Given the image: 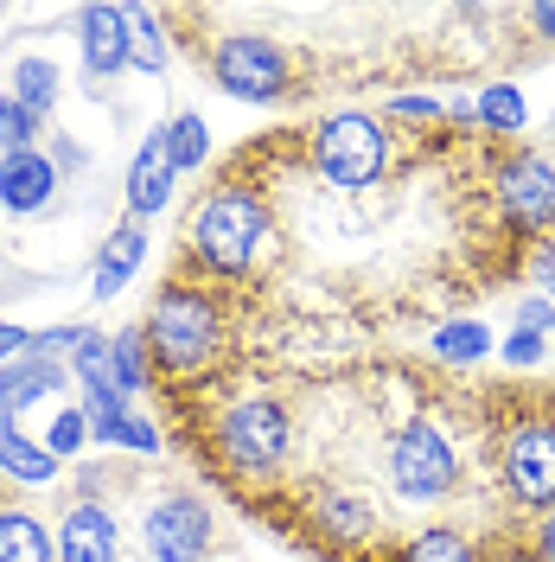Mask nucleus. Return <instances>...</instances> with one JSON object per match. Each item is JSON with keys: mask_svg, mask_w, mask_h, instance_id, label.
<instances>
[{"mask_svg": "<svg viewBox=\"0 0 555 562\" xmlns=\"http://www.w3.org/2000/svg\"><path fill=\"white\" fill-rule=\"evenodd\" d=\"M147 346L167 371H205L217 346H224V319L199 288H167L147 314Z\"/></svg>", "mask_w": 555, "mask_h": 562, "instance_id": "f257e3e1", "label": "nucleus"}, {"mask_svg": "<svg viewBox=\"0 0 555 562\" xmlns=\"http://www.w3.org/2000/svg\"><path fill=\"white\" fill-rule=\"evenodd\" d=\"M262 237H269V211L243 186L211 192L205 211L192 217V249L205 256L211 269H224V276H243L256 262V249H262Z\"/></svg>", "mask_w": 555, "mask_h": 562, "instance_id": "f03ea898", "label": "nucleus"}, {"mask_svg": "<svg viewBox=\"0 0 555 562\" xmlns=\"http://www.w3.org/2000/svg\"><path fill=\"white\" fill-rule=\"evenodd\" d=\"M313 160H319V173L332 179V186H346V192H364V186H377L383 167H389V140L371 115H326L319 122V135H313Z\"/></svg>", "mask_w": 555, "mask_h": 562, "instance_id": "7ed1b4c3", "label": "nucleus"}, {"mask_svg": "<svg viewBox=\"0 0 555 562\" xmlns=\"http://www.w3.org/2000/svg\"><path fill=\"white\" fill-rule=\"evenodd\" d=\"M217 448L237 473H269L281 454H287V409L275 396H243L230 403L224 422H217Z\"/></svg>", "mask_w": 555, "mask_h": 562, "instance_id": "20e7f679", "label": "nucleus"}, {"mask_svg": "<svg viewBox=\"0 0 555 562\" xmlns=\"http://www.w3.org/2000/svg\"><path fill=\"white\" fill-rule=\"evenodd\" d=\"M389 480H396L403 498H441V492H453L460 460H453L448 435L434 422H409L396 435V448H389Z\"/></svg>", "mask_w": 555, "mask_h": 562, "instance_id": "39448f33", "label": "nucleus"}, {"mask_svg": "<svg viewBox=\"0 0 555 562\" xmlns=\"http://www.w3.org/2000/svg\"><path fill=\"white\" fill-rule=\"evenodd\" d=\"M211 77H217L224 97L275 103L281 90H287V58H281V45H269V38H224L211 52Z\"/></svg>", "mask_w": 555, "mask_h": 562, "instance_id": "423d86ee", "label": "nucleus"}, {"mask_svg": "<svg viewBox=\"0 0 555 562\" xmlns=\"http://www.w3.org/2000/svg\"><path fill=\"white\" fill-rule=\"evenodd\" d=\"M505 480L523 505H555V422H523L505 441Z\"/></svg>", "mask_w": 555, "mask_h": 562, "instance_id": "0eeeda50", "label": "nucleus"}, {"mask_svg": "<svg viewBox=\"0 0 555 562\" xmlns=\"http://www.w3.org/2000/svg\"><path fill=\"white\" fill-rule=\"evenodd\" d=\"M140 537H147V557L154 562H199L211 543V512L199 498H160L147 512Z\"/></svg>", "mask_w": 555, "mask_h": 562, "instance_id": "6e6552de", "label": "nucleus"}, {"mask_svg": "<svg viewBox=\"0 0 555 562\" xmlns=\"http://www.w3.org/2000/svg\"><path fill=\"white\" fill-rule=\"evenodd\" d=\"M498 199L518 224H550L555 217V167L543 154H518L498 167Z\"/></svg>", "mask_w": 555, "mask_h": 562, "instance_id": "1a4fd4ad", "label": "nucleus"}, {"mask_svg": "<svg viewBox=\"0 0 555 562\" xmlns=\"http://www.w3.org/2000/svg\"><path fill=\"white\" fill-rule=\"evenodd\" d=\"M77 26H83V65H90V77H115V70L135 58L128 7H83Z\"/></svg>", "mask_w": 555, "mask_h": 562, "instance_id": "9d476101", "label": "nucleus"}, {"mask_svg": "<svg viewBox=\"0 0 555 562\" xmlns=\"http://www.w3.org/2000/svg\"><path fill=\"white\" fill-rule=\"evenodd\" d=\"M173 147H167V128H154V135L140 140L135 167H128V211L135 217H154V211L173 199Z\"/></svg>", "mask_w": 555, "mask_h": 562, "instance_id": "9b49d317", "label": "nucleus"}, {"mask_svg": "<svg viewBox=\"0 0 555 562\" xmlns=\"http://www.w3.org/2000/svg\"><path fill=\"white\" fill-rule=\"evenodd\" d=\"M52 192H58V167L38 147L0 154V205L7 211H38V205H52Z\"/></svg>", "mask_w": 555, "mask_h": 562, "instance_id": "f8f14e48", "label": "nucleus"}, {"mask_svg": "<svg viewBox=\"0 0 555 562\" xmlns=\"http://www.w3.org/2000/svg\"><path fill=\"white\" fill-rule=\"evenodd\" d=\"M122 537H115V518L103 505H70L65 530H58V557L65 562H115Z\"/></svg>", "mask_w": 555, "mask_h": 562, "instance_id": "ddd939ff", "label": "nucleus"}, {"mask_svg": "<svg viewBox=\"0 0 555 562\" xmlns=\"http://www.w3.org/2000/svg\"><path fill=\"white\" fill-rule=\"evenodd\" d=\"M140 262H147V231H140V224H122V231L103 244V256H97V276H90L97 301H109V294L140 269Z\"/></svg>", "mask_w": 555, "mask_h": 562, "instance_id": "4468645a", "label": "nucleus"}, {"mask_svg": "<svg viewBox=\"0 0 555 562\" xmlns=\"http://www.w3.org/2000/svg\"><path fill=\"white\" fill-rule=\"evenodd\" d=\"M0 467L20 480V486H45L58 473V454L52 448H33L20 428H13V409H0Z\"/></svg>", "mask_w": 555, "mask_h": 562, "instance_id": "2eb2a0df", "label": "nucleus"}, {"mask_svg": "<svg viewBox=\"0 0 555 562\" xmlns=\"http://www.w3.org/2000/svg\"><path fill=\"white\" fill-rule=\"evenodd\" d=\"M58 364L52 358H13V364H0V409H20V403H45L52 390H58Z\"/></svg>", "mask_w": 555, "mask_h": 562, "instance_id": "dca6fc26", "label": "nucleus"}, {"mask_svg": "<svg viewBox=\"0 0 555 562\" xmlns=\"http://www.w3.org/2000/svg\"><path fill=\"white\" fill-rule=\"evenodd\" d=\"M52 537L26 512H0V562H52Z\"/></svg>", "mask_w": 555, "mask_h": 562, "instance_id": "f3484780", "label": "nucleus"}, {"mask_svg": "<svg viewBox=\"0 0 555 562\" xmlns=\"http://www.w3.org/2000/svg\"><path fill=\"white\" fill-rule=\"evenodd\" d=\"M313 518L326 525V537L351 543V537H364V530H371V505H364V498H351V492H319Z\"/></svg>", "mask_w": 555, "mask_h": 562, "instance_id": "a211bd4d", "label": "nucleus"}, {"mask_svg": "<svg viewBox=\"0 0 555 562\" xmlns=\"http://www.w3.org/2000/svg\"><path fill=\"white\" fill-rule=\"evenodd\" d=\"M140 346H147V333L109 339V384L122 390V396H135V390L147 384V358H140Z\"/></svg>", "mask_w": 555, "mask_h": 562, "instance_id": "6ab92c4d", "label": "nucleus"}, {"mask_svg": "<svg viewBox=\"0 0 555 562\" xmlns=\"http://www.w3.org/2000/svg\"><path fill=\"white\" fill-rule=\"evenodd\" d=\"M167 147H173L179 173H192V167H205V154H211V128L199 115H173V122H167Z\"/></svg>", "mask_w": 555, "mask_h": 562, "instance_id": "aec40b11", "label": "nucleus"}, {"mask_svg": "<svg viewBox=\"0 0 555 562\" xmlns=\"http://www.w3.org/2000/svg\"><path fill=\"white\" fill-rule=\"evenodd\" d=\"M13 97L33 109V115H45L52 97H58V70L45 65V58H20V70H13Z\"/></svg>", "mask_w": 555, "mask_h": 562, "instance_id": "412c9836", "label": "nucleus"}, {"mask_svg": "<svg viewBox=\"0 0 555 562\" xmlns=\"http://www.w3.org/2000/svg\"><path fill=\"white\" fill-rule=\"evenodd\" d=\"M434 351L453 358V364H473L479 351H491V333L479 319H460V326H441V333H434Z\"/></svg>", "mask_w": 555, "mask_h": 562, "instance_id": "4be33fe9", "label": "nucleus"}, {"mask_svg": "<svg viewBox=\"0 0 555 562\" xmlns=\"http://www.w3.org/2000/svg\"><path fill=\"white\" fill-rule=\"evenodd\" d=\"M128 38H135V65H147V70L167 65V33H160V13L128 7Z\"/></svg>", "mask_w": 555, "mask_h": 562, "instance_id": "5701e85b", "label": "nucleus"}, {"mask_svg": "<svg viewBox=\"0 0 555 562\" xmlns=\"http://www.w3.org/2000/svg\"><path fill=\"white\" fill-rule=\"evenodd\" d=\"M403 562H479V557H473V543L453 537V530H421L416 543L403 550Z\"/></svg>", "mask_w": 555, "mask_h": 562, "instance_id": "b1692460", "label": "nucleus"}, {"mask_svg": "<svg viewBox=\"0 0 555 562\" xmlns=\"http://www.w3.org/2000/svg\"><path fill=\"white\" fill-rule=\"evenodd\" d=\"M479 122H486V128H505V135H511V128H523V97H518V83H491L486 97H479Z\"/></svg>", "mask_w": 555, "mask_h": 562, "instance_id": "393cba45", "label": "nucleus"}, {"mask_svg": "<svg viewBox=\"0 0 555 562\" xmlns=\"http://www.w3.org/2000/svg\"><path fill=\"white\" fill-rule=\"evenodd\" d=\"M33 135H38V115L20 97H0V147L7 154H20V147H33Z\"/></svg>", "mask_w": 555, "mask_h": 562, "instance_id": "a878e982", "label": "nucleus"}, {"mask_svg": "<svg viewBox=\"0 0 555 562\" xmlns=\"http://www.w3.org/2000/svg\"><path fill=\"white\" fill-rule=\"evenodd\" d=\"M83 435H90L83 409H65V416L52 422V454H77V448H83Z\"/></svg>", "mask_w": 555, "mask_h": 562, "instance_id": "bb28decb", "label": "nucleus"}, {"mask_svg": "<svg viewBox=\"0 0 555 562\" xmlns=\"http://www.w3.org/2000/svg\"><path fill=\"white\" fill-rule=\"evenodd\" d=\"M115 448H135V454H154V448H160V435H154V422L122 416V435H115Z\"/></svg>", "mask_w": 555, "mask_h": 562, "instance_id": "cd10ccee", "label": "nucleus"}, {"mask_svg": "<svg viewBox=\"0 0 555 562\" xmlns=\"http://www.w3.org/2000/svg\"><path fill=\"white\" fill-rule=\"evenodd\" d=\"M505 358H511V364H536V358H543V333H511V339H505Z\"/></svg>", "mask_w": 555, "mask_h": 562, "instance_id": "c85d7f7f", "label": "nucleus"}, {"mask_svg": "<svg viewBox=\"0 0 555 562\" xmlns=\"http://www.w3.org/2000/svg\"><path fill=\"white\" fill-rule=\"evenodd\" d=\"M543 326H555V301H523L518 307V333H543Z\"/></svg>", "mask_w": 555, "mask_h": 562, "instance_id": "c756f323", "label": "nucleus"}, {"mask_svg": "<svg viewBox=\"0 0 555 562\" xmlns=\"http://www.w3.org/2000/svg\"><path fill=\"white\" fill-rule=\"evenodd\" d=\"M13 351H33V333H20V326H0V364H13Z\"/></svg>", "mask_w": 555, "mask_h": 562, "instance_id": "7c9ffc66", "label": "nucleus"}, {"mask_svg": "<svg viewBox=\"0 0 555 562\" xmlns=\"http://www.w3.org/2000/svg\"><path fill=\"white\" fill-rule=\"evenodd\" d=\"M396 115H441V103H428V97H396Z\"/></svg>", "mask_w": 555, "mask_h": 562, "instance_id": "2f4dec72", "label": "nucleus"}, {"mask_svg": "<svg viewBox=\"0 0 555 562\" xmlns=\"http://www.w3.org/2000/svg\"><path fill=\"white\" fill-rule=\"evenodd\" d=\"M530 26H536L543 38H555V7H550V0H543V7H530Z\"/></svg>", "mask_w": 555, "mask_h": 562, "instance_id": "473e14b6", "label": "nucleus"}, {"mask_svg": "<svg viewBox=\"0 0 555 562\" xmlns=\"http://www.w3.org/2000/svg\"><path fill=\"white\" fill-rule=\"evenodd\" d=\"M536 269H543V288H550V301H555V249L543 256V262H536Z\"/></svg>", "mask_w": 555, "mask_h": 562, "instance_id": "72a5a7b5", "label": "nucleus"}, {"mask_svg": "<svg viewBox=\"0 0 555 562\" xmlns=\"http://www.w3.org/2000/svg\"><path fill=\"white\" fill-rule=\"evenodd\" d=\"M543 562H555V512H550V525H543Z\"/></svg>", "mask_w": 555, "mask_h": 562, "instance_id": "f704fd0d", "label": "nucleus"}]
</instances>
